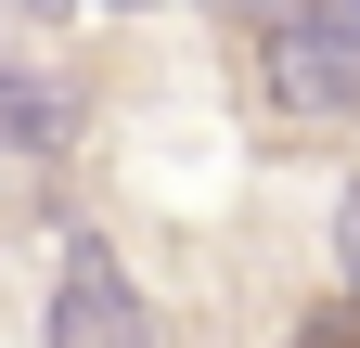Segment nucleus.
I'll list each match as a JSON object with an SVG mask.
<instances>
[{"label":"nucleus","mask_w":360,"mask_h":348,"mask_svg":"<svg viewBox=\"0 0 360 348\" xmlns=\"http://www.w3.org/2000/svg\"><path fill=\"white\" fill-rule=\"evenodd\" d=\"M245 65L283 129H360V0H270L245 26Z\"/></svg>","instance_id":"nucleus-1"},{"label":"nucleus","mask_w":360,"mask_h":348,"mask_svg":"<svg viewBox=\"0 0 360 348\" xmlns=\"http://www.w3.org/2000/svg\"><path fill=\"white\" fill-rule=\"evenodd\" d=\"M39 348H155V297L129 284L116 232L65 220V245H52V297H39Z\"/></svg>","instance_id":"nucleus-2"},{"label":"nucleus","mask_w":360,"mask_h":348,"mask_svg":"<svg viewBox=\"0 0 360 348\" xmlns=\"http://www.w3.org/2000/svg\"><path fill=\"white\" fill-rule=\"evenodd\" d=\"M65 155H77V104L52 91V77L0 65V168H13V181H39V168H65Z\"/></svg>","instance_id":"nucleus-3"},{"label":"nucleus","mask_w":360,"mask_h":348,"mask_svg":"<svg viewBox=\"0 0 360 348\" xmlns=\"http://www.w3.org/2000/svg\"><path fill=\"white\" fill-rule=\"evenodd\" d=\"M335 297H360V181H335Z\"/></svg>","instance_id":"nucleus-4"},{"label":"nucleus","mask_w":360,"mask_h":348,"mask_svg":"<svg viewBox=\"0 0 360 348\" xmlns=\"http://www.w3.org/2000/svg\"><path fill=\"white\" fill-rule=\"evenodd\" d=\"M296 348H360V297H322V310L296 323Z\"/></svg>","instance_id":"nucleus-5"},{"label":"nucleus","mask_w":360,"mask_h":348,"mask_svg":"<svg viewBox=\"0 0 360 348\" xmlns=\"http://www.w3.org/2000/svg\"><path fill=\"white\" fill-rule=\"evenodd\" d=\"M206 13H219V26H232V39H245V26H257V13H270V0H206Z\"/></svg>","instance_id":"nucleus-6"},{"label":"nucleus","mask_w":360,"mask_h":348,"mask_svg":"<svg viewBox=\"0 0 360 348\" xmlns=\"http://www.w3.org/2000/svg\"><path fill=\"white\" fill-rule=\"evenodd\" d=\"M77 13H142V0H77Z\"/></svg>","instance_id":"nucleus-7"}]
</instances>
